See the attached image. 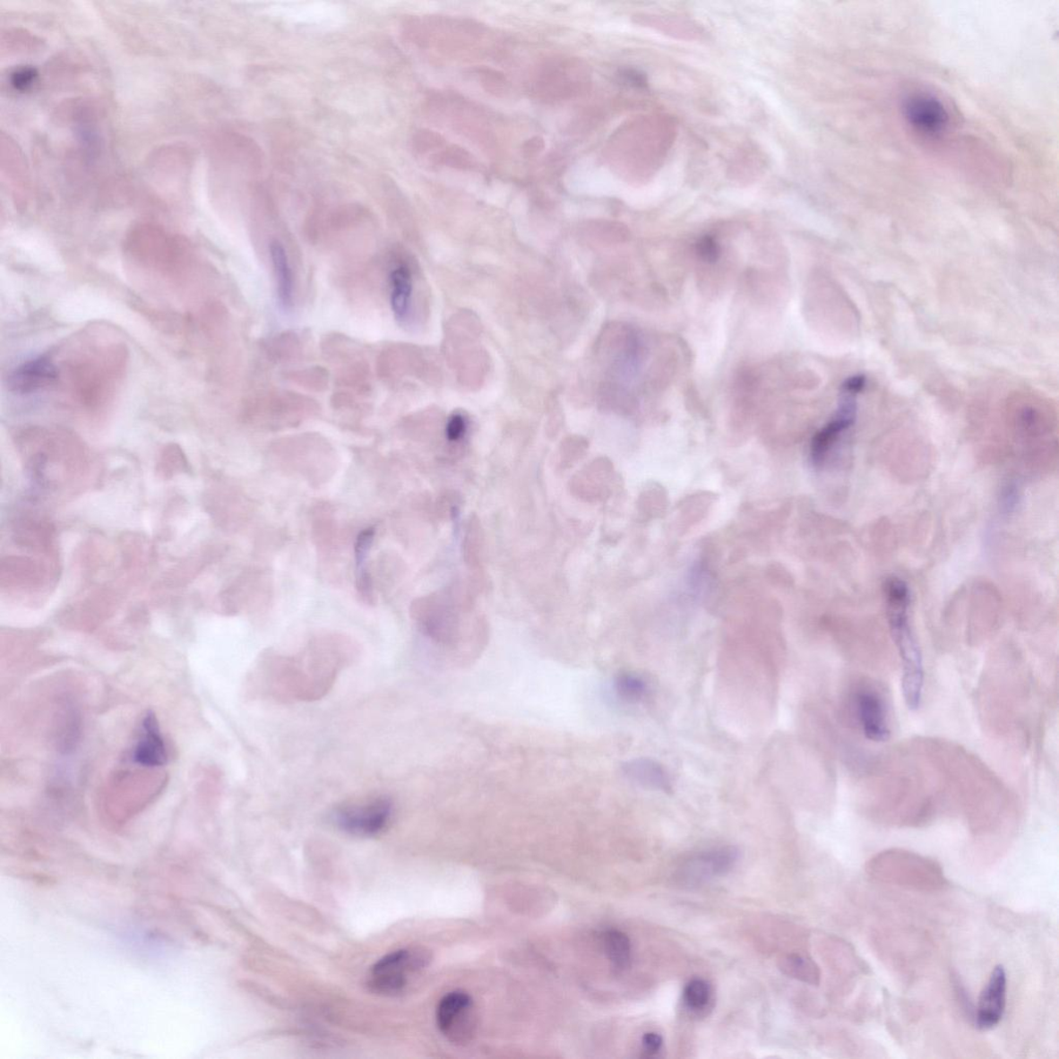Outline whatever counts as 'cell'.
I'll list each match as a JSON object with an SVG mask.
<instances>
[{
	"instance_id": "cell-20",
	"label": "cell",
	"mask_w": 1059,
	"mask_h": 1059,
	"mask_svg": "<svg viewBox=\"0 0 1059 1059\" xmlns=\"http://www.w3.org/2000/svg\"><path fill=\"white\" fill-rule=\"evenodd\" d=\"M683 998L688 1009L702 1011L707 1007L710 998H711V990H710L707 982L693 980L687 984Z\"/></svg>"
},
{
	"instance_id": "cell-5",
	"label": "cell",
	"mask_w": 1059,
	"mask_h": 1059,
	"mask_svg": "<svg viewBox=\"0 0 1059 1059\" xmlns=\"http://www.w3.org/2000/svg\"><path fill=\"white\" fill-rule=\"evenodd\" d=\"M393 815V802L386 796L343 804L334 810L333 822L344 832L358 837L376 836L387 828Z\"/></svg>"
},
{
	"instance_id": "cell-11",
	"label": "cell",
	"mask_w": 1059,
	"mask_h": 1059,
	"mask_svg": "<svg viewBox=\"0 0 1059 1059\" xmlns=\"http://www.w3.org/2000/svg\"><path fill=\"white\" fill-rule=\"evenodd\" d=\"M842 393L843 398L835 417L814 435L813 444H811V459L815 465L822 464L841 434L855 424L857 418L856 395Z\"/></svg>"
},
{
	"instance_id": "cell-22",
	"label": "cell",
	"mask_w": 1059,
	"mask_h": 1059,
	"mask_svg": "<svg viewBox=\"0 0 1059 1059\" xmlns=\"http://www.w3.org/2000/svg\"><path fill=\"white\" fill-rule=\"evenodd\" d=\"M478 530H479V528H478V522H475L471 520L470 525H469V527H468V531H467V535H466V542H465V554H466L465 555H466V561L469 563V564H472V563L474 564V563L478 562V558H479L478 554H479V548H480V538H479Z\"/></svg>"
},
{
	"instance_id": "cell-18",
	"label": "cell",
	"mask_w": 1059,
	"mask_h": 1059,
	"mask_svg": "<svg viewBox=\"0 0 1059 1059\" xmlns=\"http://www.w3.org/2000/svg\"><path fill=\"white\" fill-rule=\"evenodd\" d=\"M613 688L616 696L628 703H638L645 699L648 685L645 679L633 672H620L615 676Z\"/></svg>"
},
{
	"instance_id": "cell-9",
	"label": "cell",
	"mask_w": 1059,
	"mask_h": 1059,
	"mask_svg": "<svg viewBox=\"0 0 1059 1059\" xmlns=\"http://www.w3.org/2000/svg\"><path fill=\"white\" fill-rule=\"evenodd\" d=\"M1008 978L1003 965H997L978 998L975 1015L977 1029L988 1030L997 1027L1007 1003Z\"/></svg>"
},
{
	"instance_id": "cell-8",
	"label": "cell",
	"mask_w": 1059,
	"mask_h": 1059,
	"mask_svg": "<svg viewBox=\"0 0 1059 1059\" xmlns=\"http://www.w3.org/2000/svg\"><path fill=\"white\" fill-rule=\"evenodd\" d=\"M855 703L857 719L866 738L874 742L887 741L891 728L887 702L882 694L874 687L865 686L857 690Z\"/></svg>"
},
{
	"instance_id": "cell-29",
	"label": "cell",
	"mask_w": 1059,
	"mask_h": 1059,
	"mask_svg": "<svg viewBox=\"0 0 1059 1059\" xmlns=\"http://www.w3.org/2000/svg\"><path fill=\"white\" fill-rule=\"evenodd\" d=\"M620 76L624 82L632 86L643 89L648 84L645 73L634 69H625L621 71Z\"/></svg>"
},
{
	"instance_id": "cell-16",
	"label": "cell",
	"mask_w": 1059,
	"mask_h": 1059,
	"mask_svg": "<svg viewBox=\"0 0 1059 1059\" xmlns=\"http://www.w3.org/2000/svg\"><path fill=\"white\" fill-rule=\"evenodd\" d=\"M600 940L603 951L613 969L618 973L629 969L633 951L629 937L620 930L608 929L603 931Z\"/></svg>"
},
{
	"instance_id": "cell-6",
	"label": "cell",
	"mask_w": 1059,
	"mask_h": 1059,
	"mask_svg": "<svg viewBox=\"0 0 1059 1059\" xmlns=\"http://www.w3.org/2000/svg\"><path fill=\"white\" fill-rule=\"evenodd\" d=\"M435 1018L441 1034L455 1045L471 1043L478 1034V1010L473 998L464 991H453L442 998Z\"/></svg>"
},
{
	"instance_id": "cell-3",
	"label": "cell",
	"mask_w": 1059,
	"mask_h": 1059,
	"mask_svg": "<svg viewBox=\"0 0 1059 1059\" xmlns=\"http://www.w3.org/2000/svg\"><path fill=\"white\" fill-rule=\"evenodd\" d=\"M887 614L898 652L902 661V690L909 709L919 708L923 685L924 666L919 643L909 624L910 596L895 592L886 596Z\"/></svg>"
},
{
	"instance_id": "cell-19",
	"label": "cell",
	"mask_w": 1059,
	"mask_h": 1059,
	"mask_svg": "<svg viewBox=\"0 0 1059 1059\" xmlns=\"http://www.w3.org/2000/svg\"><path fill=\"white\" fill-rule=\"evenodd\" d=\"M780 969L784 974L802 982L817 985L820 982V969L817 965L799 955L784 957L780 961Z\"/></svg>"
},
{
	"instance_id": "cell-1",
	"label": "cell",
	"mask_w": 1059,
	"mask_h": 1059,
	"mask_svg": "<svg viewBox=\"0 0 1059 1059\" xmlns=\"http://www.w3.org/2000/svg\"><path fill=\"white\" fill-rule=\"evenodd\" d=\"M357 659V648L343 640L317 641L297 655L266 656L254 674L257 693L281 702L319 701Z\"/></svg>"
},
{
	"instance_id": "cell-24",
	"label": "cell",
	"mask_w": 1059,
	"mask_h": 1059,
	"mask_svg": "<svg viewBox=\"0 0 1059 1059\" xmlns=\"http://www.w3.org/2000/svg\"><path fill=\"white\" fill-rule=\"evenodd\" d=\"M467 430V418L461 413H454L446 425V438L451 442H459L464 439Z\"/></svg>"
},
{
	"instance_id": "cell-26",
	"label": "cell",
	"mask_w": 1059,
	"mask_h": 1059,
	"mask_svg": "<svg viewBox=\"0 0 1059 1059\" xmlns=\"http://www.w3.org/2000/svg\"><path fill=\"white\" fill-rule=\"evenodd\" d=\"M37 77V72L32 68H22L12 73V84L16 90L28 89Z\"/></svg>"
},
{
	"instance_id": "cell-21",
	"label": "cell",
	"mask_w": 1059,
	"mask_h": 1059,
	"mask_svg": "<svg viewBox=\"0 0 1059 1059\" xmlns=\"http://www.w3.org/2000/svg\"><path fill=\"white\" fill-rule=\"evenodd\" d=\"M696 253L703 263L714 264L720 259L721 246L714 237L706 236L697 241Z\"/></svg>"
},
{
	"instance_id": "cell-28",
	"label": "cell",
	"mask_w": 1059,
	"mask_h": 1059,
	"mask_svg": "<svg viewBox=\"0 0 1059 1059\" xmlns=\"http://www.w3.org/2000/svg\"><path fill=\"white\" fill-rule=\"evenodd\" d=\"M357 584L358 591L363 595V598L367 599L368 602L372 601L371 599L374 598L372 580L365 568L357 569Z\"/></svg>"
},
{
	"instance_id": "cell-25",
	"label": "cell",
	"mask_w": 1059,
	"mask_h": 1059,
	"mask_svg": "<svg viewBox=\"0 0 1059 1059\" xmlns=\"http://www.w3.org/2000/svg\"><path fill=\"white\" fill-rule=\"evenodd\" d=\"M443 160L446 165L461 168V169L473 166L472 156L457 146H453L444 152Z\"/></svg>"
},
{
	"instance_id": "cell-2",
	"label": "cell",
	"mask_w": 1059,
	"mask_h": 1059,
	"mask_svg": "<svg viewBox=\"0 0 1059 1059\" xmlns=\"http://www.w3.org/2000/svg\"><path fill=\"white\" fill-rule=\"evenodd\" d=\"M867 874L874 880L917 892H937L948 887L940 864L903 849H889L870 859Z\"/></svg>"
},
{
	"instance_id": "cell-15",
	"label": "cell",
	"mask_w": 1059,
	"mask_h": 1059,
	"mask_svg": "<svg viewBox=\"0 0 1059 1059\" xmlns=\"http://www.w3.org/2000/svg\"><path fill=\"white\" fill-rule=\"evenodd\" d=\"M271 257L277 280L278 298L280 306L287 310L293 305V276L284 246L279 241L271 243Z\"/></svg>"
},
{
	"instance_id": "cell-27",
	"label": "cell",
	"mask_w": 1059,
	"mask_h": 1059,
	"mask_svg": "<svg viewBox=\"0 0 1059 1059\" xmlns=\"http://www.w3.org/2000/svg\"><path fill=\"white\" fill-rule=\"evenodd\" d=\"M662 1037L656 1032H648L642 1037V1050L648 1056H653L660 1051L662 1047Z\"/></svg>"
},
{
	"instance_id": "cell-4",
	"label": "cell",
	"mask_w": 1059,
	"mask_h": 1059,
	"mask_svg": "<svg viewBox=\"0 0 1059 1059\" xmlns=\"http://www.w3.org/2000/svg\"><path fill=\"white\" fill-rule=\"evenodd\" d=\"M430 962L427 951L421 949H401L381 958L374 965L368 986L378 994L395 996L403 994L415 975Z\"/></svg>"
},
{
	"instance_id": "cell-7",
	"label": "cell",
	"mask_w": 1059,
	"mask_h": 1059,
	"mask_svg": "<svg viewBox=\"0 0 1059 1059\" xmlns=\"http://www.w3.org/2000/svg\"><path fill=\"white\" fill-rule=\"evenodd\" d=\"M739 860V850L733 847L706 851L683 864L679 878L688 886H697L719 875L727 874Z\"/></svg>"
},
{
	"instance_id": "cell-17",
	"label": "cell",
	"mask_w": 1059,
	"mask_h": 1059,
	"mask_svg": "<svg viewBox=\"0 0 1059 1059\" xmlns=\"http://www.w3.org/2000/svg\"><path fill=\"white\" fill-rule=\"evenodd\" d=\"M392 307L395 318L401 321L408 316L411 304L413 281L411 272L407 267L400 266L392 272L391 276Z\"/></svg>"
},
{
	"instance_id": "cell-13",
	"label": "cell",
	"mask_w": 1059,
	"mask_h": 1059,
	"mask_svg": "<svg viewBox=\"0 0 1059 1059\" xmlns=\"http://www.w3.org/2000/svg\"><path fill=\"white\" fill-rule=\"evenodd\" d=\"M133 760L138 765L147 768L162 767L167 762V752L159 723L152 713L145 716L142 734L133 752Z\"/></svg>"
},
{
	"instance_id": "cell-12",
	"label": "cell",
	"mask_w": 1059,
	"mask_h": 1059,
	"mask_svg": "<svg viewBox=\"0 0 1059 1059\" xmlns=\"http://www.w3.org/2000/svg\"><path fill=\"white\" fill-rule=\"evenodd\" d=\"M58 378L56 364L42 357L18 366L9 378V387L13 392L28 394L55 384Z\"/></svg>"
},
{
	"instance_id": "cell-23",
	"label": "cell",
	"mask_w": 1059,
	"mask_h": 1059,
	"mask_svg": "<svg viewBox=\"0 0 1059 1059\" xmlns=\"http://www.w3.org/2000/svg\"><path fill=\"white\" fill-rule=\"evenodd\" d=\"M374 538L375 530L373 528H367L359 533L357 544H355V559H357V569L364 568L365 561L372 547Z\"/></svg>"
},
{
	"instance_id": "cell-10",
	"label": "cell",
	"mask_w": 1059,
	"mask_h": 1059,
	"mask_svg": "<svg viewBox=\"0 0 1059 1059\" xmlns=\"http://www.w3.org/2000/svg\"><path fill=\"white\" fill-rule=\"evenodd\" d=\"M904 112L910 125L925 135H938L949 123V114L940 100L924 93L911 96L904 106Z\"/></svg>"
},
{
	"instance_id": "cell-30",
	"label": "cell",
	"mask_w": 1059,
	"mask_h": 1059,
	"mask_svg": "<svg viewBox=\"0 0 1059 1059\" xmlns=\"http://www.w3.org/2000/svg\"><path fill=\"white\" fill-rule=\"evenodd\" d=\"M865 385H866V378L862 376V375H859V376L850 377L846 382H844L842 385V392L857 395L864 390Z\"/></svg>"
},
{
	"instance_id": "cell-14",
	"label": "cell",
	"mask_w": 1059,
	"mask_h": 1059,
	"mask_svg": "<svg viewBox=\"0 0 1059 1059\" xmlns=\"http://www.w3.org/2000/svg\"><path fill=\"white\" fill-rule=\"evenodd\" d=\"M623 773L629 780L639 784L640 787L661 790L668 793L672 790V783L665 768L660 763L649 759H635L623 763Z\"/></svg>"
}]
</instances>
